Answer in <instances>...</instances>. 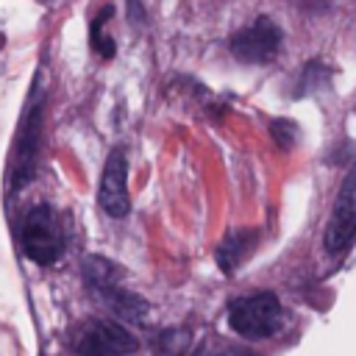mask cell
<instances>
[{
    "label": "cell",
    "instance_id": "obj_4",
    "mask_svg": "<svg viewBox=\"0 0 356 356\" xmlns=\"http://www.w3.org/2000/svg\"><path fill=\"white\" fill-rule=\"evenodd\" d=\"M353 239H356V164L348 170L345 181L334 197V206H331V214L325 222V234H323L325 250L334 256L348 250Z\"/></svg>",
    "mask_w": 356,
    "mask_h": 356
},
{
    "label": "cell",
    "instance_id": "obj_1",
    "mask_svg": "<svg viewBox=\"0 0 356 356\" xmlns=\"http://www.w3.org/2000/svg\"><path fill=\"white\" fill-rule=\"evenodd\" d=\"M228 323L245 339H267L284 325V309L273 292H253L228 306Z\"/></svg>",
    "mask_w": 356,
    "mask_h": 356
},
{
    "label": "cell",
    "instance_id": "obj_11",
    "mask_svg": "<svg viewBox=\"0 0 356 356\" xmlns=\"http://www.w3.org/2000/svg\"><path fill=\"white\" fill-rule=\"evenodd\" d=\"M217 356H256V353H250V350H245V348H225V350H220Z\"/></svg>",
    "mask_w": 356,
    "mask_h": 356
},
{
    "label": "cell",
    "instance_id": "obj_2",
    "mask_svg": "<svg viewBox=\"0 0 356 356\" xmlns=\"http://www.w3.org/2000/svg\"><path fill=\"white\" fill-rule=\"evenodd\" d=\"M83 273H86V284L103 298V303H106L114 314H120V317H125V320H136V323L145 320L147 303H145L134 289H125V286H122L117 264H111V261H106V259H100V256H92V259H86Z\"/></svg>",
    "mask_w": 356,
    "mask_h": 356
},
{
    "label": "cell",
    "instance_id": "obj_3",
    "mask_svg": "<svg viewBox=\"0 0 356 356\" xmlns=\"http://www.w3.org/2000/svg\"><path fill=\"white\" fill-rule=\"evenodd\" d=\"M19 239L28 259H33L36 264H53L64 250V228L58 222V214L47 203L33 206L22 220Z\"/></svg>",
    "mask_w": 356,
    "mask_h": 356
},
{
    "label": "cell",
    "instance_id": "obj_7",
    "mask_svg": "<svg viewBox=\"0 0 356 356\" xmlns=\"http://www.w3.org/2000/svg\"><path fill=\"white\" fill-rule=\"evenodd\" d=\"M100 206L106 214L111 217H125L131 209V197H128V161L125 153L120 147H114L106 159L103 167V178H100Z\"/></svg>",
    "mask_w": 356,
    "mask_h": 356
},
{
    "label": "cell",
    "instance_id": "obj_8",
    "mask_svg": "<svg viewBox=\"0 0 356 356\" xmlns=\"http://www.w3.org/2000/svg\"><path fill=\"white\" fill-rule=\"evenodd\" d=\"M256 242H259V234L253 228H234V231H228L225 239L217 248V264H220V270L231 275L242 264V259L250 256V250L256 248Z\"/></svg>",
    "mask_w": 356,
    "mask_h": 356
},
{
    "label": "cell",
    "instance_id": "obj_6",
    "mask_svg": "<svg viewBox=\"0 0 356 356\" xmlns=\"http://www.w3.org/2000/svg\"><path fill=\"white\" fill-rule=\"evenodd\" d=\"M278 47H281V31L267 17H259L248 28L236 31L231 39V53L248 64H264V61L275 58Z\"/></svg>",
    "mask_w": 356,
    "mask_h": 356
},
{
    "label": "cell",
    "instance_id": "obj_10",
    "mask_svg": "<svg viewBox=\"0 0 356 356\" xmlns=\"http://www.w3.org/2000/svg\"><path fill=\"white\" fill-rule=\"evenodd\" d=\"M273 134H275V139H278L281 147H289V145L295 142V125H289V122H284V120L273 122Z\"/></svg>",
    "mask_w": 356,
    "mask_h": 356
},
{
    "label": "cell",
    "instance_id": "obj_9",
    "mask_svg": "<svg viewBox=\"0 0 356 356\" xmlns=\"http://www.w3.org/2000/svg\"><path fill=\"white\" fill-rule=\"evenodd\" d=\"M36 142H39V106L28 114L22 131H19V145H17V159H14V181L17 186L25 184L33 172L36 161Z\"/></svg>",
    "mask_w": 356,
    "mask_h": 356
},
{
    "label": "cell",
    "instance_id": "obj_5",
    "mask_svg": "<svg viewBox=\"0 0 356 356\" xmlns=\"http://www.w3.org/2000/svg\"><path fill=\"white\" fill-rule=\"evenodd\" d=\"M75 348L81 356H125L136 350V337L114 320H92L81 328Z\"/></svg>",
    "mask_w": 356,
    "mask_h": 356
}]
</instances>
